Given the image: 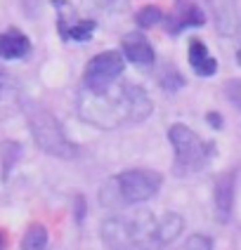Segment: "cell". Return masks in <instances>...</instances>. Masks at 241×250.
Wrapping results in <instances>:
<instances>
[{
    "instance_id": "cell-4",
    "label": "cell",
    "mask_w": 241,
    "mask_h": 250,
    "mask_svg": "<svg viewBox=\"0 0 241 250\" xmlns=\"http://www.w3.org/2000/svg\"><path fill=\"white\" fill-rule=\"evenodd\" d=\"M168 139L175 149V163H173V172L177 177H187L194 175L198 170H203L206 163L215 153V144L203 142L197 132L184 123H175L168 127Z\"/></svg>"
},
{
    "instance_id": "cell-21",
    "label": "cell",
    "mask_w": 241,
    "mask_h": 250,
    "mask_svg": "<svg viewBox=\"0 0 241 250\" xmlns=\"http://www.w3.org/2000/svg\"><path fill=\"white\" fill-rule=\"evenodd\" d=\"M5 243H7V234L0 229V250H5Z\"/></svg>"
},
{
    "instance_id": "cell-19",
    "label": "cell",
    "mask_w": 241,
    "mask_h": 250,
    "mask_svg": "<svg viewBox=\"0 0 241 250\" xmlns=\"http://www.w3.org/2000/svg\"><path fill=\"white\" fill-rule=\"evenodd\" d=\"M85 2L97 10H123L128 0H85Z\"/></svg>"
},
{
    "instance_id": "cell-14",
    "label": "cell",
    "mask_w": 241,
    "mask_h": 250,
    "mask_svg": "<svg viewBox=\"0 0 241 250\" xmlns=\"http://www.w3.org/2000/svg\"><path fill=\"white\" fill-rule=\"evenodd\" d=\"M47 248V229L43 224H31L22 238V250H45Z\"/></svg>"
},
{
    "instance_id": "cell-2",
    "label": "cell",
    "mask_w": 241,
    "mask_h": 250,
    "mask_svg": "<svg viewBox=\"0 0 241 250\" xmlns=\"http://www.w3.org/2000/svg\"><path fill=\"white\" fill-rule=\"evenodd\" d=\"M152 99L140 85L118 83L111 85L107 92L92 95L83 90L78 95V113L88 123L102 130H113L126 123H142L152 116Z\"/></svg>"
},
{
    "instance_id": "cell-5",
    "label": "cell",
    "mask_w": 241,
    "mask_h": 250,
    "mask_svg": "<svg viewBox=\"0 0 241 250\" xmlns=\"http://www.w3.org/2000/svg\"><path fill=\"white\" fill-rule=\"evenodd\" d=\"M26 123L31 127V135L36 139L38 149L55 158H76L78 146L66 137L62 123L41 104H26Z\"/></svg>"
},
{
    "instance_id": "cell-9",
    "label": "cell",
    "mask_w": 241,
    "mask_h": 250,
    "mask_svg": "<svg viewBox=\"0 0 241 250\" xmlns=\"http://www.w3.org/2000/svg\"><path fill=\"white\" fill-rule=\"evenodd\" d=\"M234 184H237V170L222 172L215 180V191H213V201H215V217L218 222H229L232 217V208H234Z\"/></svg>"
},
{
    "instance_id": "cell-8",
    "label": "cell",
    "mask_w": 241,
    "mask_h": 250,
    "mask_svg": "<svg viewBox=\"0 0 241 250\" xmlns=\"http://www.w3.org/2000/svg\"><path fill=\"white\" fill-rule=\"evenodd\" d=\"M203 24H206V14L197 5V0H175L170 14L166 17V28L170 36H177L184 28L203 26Z\"/></svg>"
},
{
    "instance_id": "cell-17",
    "label": "cell",
    "mask_w": 241,
    "mask_h": 250,
    "mask_svg": "<svg viewBox=\"0 0 241 250\" xmlns=\"http://www.w3.org/2000/svg\"><path fill=\"white\" fill-rule=\"evenodd\" d=\"M180 250H213V241L203 234H194V236L187 238V243Z\"/></svg>"
},
{
    "instance_id": "cell-12",
    "label": "cell",
    "mask_w": 241,
    "mask_h": 250,
    "mask_svg": "<svg viewBox=\"0 0 241 250\" xmlns=\"http://www.w3.org/2000/svg\"><path fill=\"white\" fill-rule=\"evenodd\" d=\"M31 41L22 31L10 28L5 33H0V59H22L28 55Z\"/></svg>"
},
{
    "instance_id": "cell-22",
    "label": "cell",
    "mask_w": 241,
    "mask_h": 250,
    "mask_svg": "<svg viewBox=\"0 0 241 250\" xmlns=\"http://www.w3.org/2000/svg\"><path fill=\"white\" fill-rule=\"evenodd\" d=\"M237 64L241 66V47H239V52H237Z\"/></svg>"
},
{
    "instance_id": "cell-1",
    "label": "cell",
    "mask_w": 241,
    "mask_h": 250,
    "mask_svg": "<svg viewBox=\"0 0 241 250\" xmlns=\"http://www.w3.org/2000/svg\"><path fill=\"white\" fill-rule=\"evenodd\" d=\"M184 220L177 212L156 217L147 208L116 212L102 222L99 236L109 250H163L182 234Z\"/></svg>"
},
{
    "instance_id": "cell-7",
    "label": "cell",
    "mask_w": 241,
    "mask_h": 250,
    "mask_svg": "<svg viewBox=\"0 0 241 250\" xmlns=\"http://www.w3.org/2000/svg\"><path fill=\"white\" fill-rule=\"evenodd\" d=\"M208 10H211L213 24L215 31L225 38L237 36L241 28V12H239V2L237 0H206Z\"/></svg>"
},
{
    "instance_id": "cell-3",
    "label": "cell",
    "mask_w": 241,
    "mask_h": 250,
    "mask_svg": "<svg viewBox=\"0 0 241 250\" xmlns=\"http://www.w3.org/2000/svg\"><path fill=\"white\" fill-rule=\"evenodd\" d=\"M163 184V175L149 167H135L107 180L99 187V203L104 208L118 206H137L158 194Z\"/></svg>"
},
{
    "instance_id": "cell-15",
    "label": "cell",
    "mask_w": 241,
    "mask_h": 250,
    "mask_svg": "<svg viewBox=\"0 0 241 250\" xmlns=\"http://www.w3.org/2000/svg\"><path fill=\"white\" fill-rule=\"evenodd\" d=\"M135 21H137V26H142V28L156 26L158 21H163V12H161L156 5H147V7H142L140 12H137Z\"/></svg>"
},
{
    "instance_id": "cell-23",
    "label": "cell",
    "mask_w": 241,
    "mask_h": 250,
    "mask_svg": "<svg viewBox=\"0 0 241 250\" xmlns=\"http://www.w3.org/2000/svg\"><path fill=\"white\" fill-rule=\"evenodd\" d=\"M0 90H2V71H0Z\"/></svg>"
},
{
    "instance_id": "cell-16",
    "label": "cell",
    "mask_w": 241,
    "mask_h": 250,
    "mask_svg": "<svg viewBox=\"0 0 241 250\" xmlns=\"http://www.w3.org/2000/svg\"><path fill=\"white\" fill-rule=\"evenodd\" d=\"M222 92H225V97L229 104H234L237 109H241V78L227 81L225 87H222Z\"/></svg>"
},
{
    "instance_id": "cell-18",
    "label": "cell",
    "mask_w": 241,
    "mask_h": 250,
    "mask_svg": "<svg viewBox=\"0 0 241 250\" xmlns=\"http://www.w3.org/2000/svg\"><path fill=\"white\" fill-rule=\"evenodd\" d=\"M161 83H163V87H166L168 92H177V90H180V87L184 85V78L175 69H173L170 73H166V78H163Z\"/></svg>"
},
{
    "instance_id": "cell-13",
    "label": "cell",
    "mask_w": 241,
    "mask_h": 250,
    "mask_svg": "<svg viewBox=\"0 0 241 250\" xmlns=\"http://www.w3.org/2000/svg\"><path fill=\"white\" fill-rule=\"evenodd\" d=\"M57 26H59V33L64 41L83 42L92 36V31L97 28V21L95 19H76L71 24H57Z\"/></svg>"
},
{
    "instance_id": "cell-6",
    "label": "cell",
    "mask_w": 241,
    "mask_h": 250,
    "mask_svg": "<svg viewBox=\"0 0 241 250\" xmlns=\"http://www.w3.org/2000/svg\"><path fill=\"white\" fill-rule=\"evenodd\" d=\"M126 69V59L123 55L113 52V50H107V52H99L97 57H92L85 66V87L88 92L92 95H102L107 92L111 85L118 83L121 73Z\"/></svg>"
},
{
    "instance_id": "cell-20",
    "label": "cell",
    "mask_w": 241,
    "mask_h": 250,
    "mask_svg": "<svg viewBox=\"0 0 241 250\" xmlns=\"http://www.w3.org/2000/svg\"><path fill=\"white\" fill-rule=\"evenodd\" d=\"M206 121H208V123H211L213 127H215V130H220V127H222V118H220V113L211 111L208 116H206Z\"/></svg>"
},
{
    "instance_id": "cell-11",
    "label": "cell",
    "mask_w": 241,
    "mask_h": 250,
    "mask_svg": "<svg viewBox=\"0 0 241 250\" xmlns=\"http://www.w3.org/2000/svg\"><path fill=\"white\" fill-rule=\"evenodd\" d=\"M189 66L201 78H211V76H215V71H218V62L211 57L206 42L198 41V38L189 41Z\"/></svg>"
},
{
    "instance_id": "cell-10",
    "label": "cell",
    "mask_w": 241,
    "mask_h": 250,
    "mask_svg": "<svg viewBox=\"0 0 241 250\" xmlns=\"http://www.w3.org/2000/svg\"><path fill=\"white\" fill-rule=\"evenodd\" d=\"M123 55L135 66H152L154 64V47L142 33H128L123 38Z\"/></svg>"
}]
</instances>
